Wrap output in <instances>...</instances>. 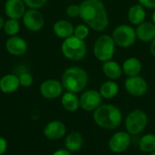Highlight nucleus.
<instances>
[{
    "label": "nucleus",
    "instance_id": "1",
    "mask_svg": "<svg viewBox=\"0 0 155 155\" xmlns=\"http://www.w3.org/2000/svg\"><path fill=\"white\" fill-rule=\"evenodd\" d=\"M79 17L94 32L102 33L109 25V15L102 0H84L80 5Z\"/></svg>",
    "mask_w": 155,
    "mask_h": 155
},
{
    "label": "nucleus",
    "instance_id": "2",
    "mask_svg": "<svg viewBox=\"0 0 155 155\" xmlns=\"http://www.w3.org/2000/svg\"><path fill=\"white\" fill-rule=\"evenodd\" d=\"M93 119L96 125L105 130H114L123 122V114L119 107L111 104H102L93 112Z\"/></svg>",
    "mask_w": 155,
    "mask_h": 155
},
{
    "label": "nucleus",
    "instance_id": "3",
    "mask_svg": "<svg viewBox=\"0 0 155 155\" xmlns=\"http://www.w3.org/2000/svg\"><path fill=\"white\" fill-rule=\"evenodd\" d=\"M89 82V75L86 70L79 66H71L64 70L61 83L67 92L81 93L84 91Z\"/></svg>",
    "mask_w": 155,
    "mask_h": 155
},
{
    "label": "nucleus",
    "instance_id": "4",
    "mask_svg": "<svg viewBox=\"0 0 155 155\" xmlns=\"http://www.w3.org/2000/svg\"><path fill=\"white\" fill-rule=\"evenodd\" d=\"M63 55L70 61H81L87 54V46L84 40L72 35L64 39L61 45Z\"/></svg>",
    "mask_w": 155,
    "mask_h": 155
},
{
    "label": "nucleus",
    "instance_id": "5",
    "mask_svg": "<svg viewBox=\"0 0 155 155\" xmlns=\"http://www.w3.org/2000/svg\"><path fill=\"white\" fill-rule=\"evenodd\" d=\"M115 48L116 45L112 35L103 34L95 39L93 46V54L98 61L104 63L113 59L115 54Z\"/></svg>",
    "mask_w": 155,
    "mask_h": 155
},
{
    "label": "nucleus",
    "instance_id": "6",
    "mask_svg": "<svg viewBox=\"0 0 155 155\" xmlns=\"http://www.w3.org/2000/svg\"><path fill=\"white\" fill-rule=\"evenodd\" d=\"M149 122L148 114L142 109H135L131 111L125 120V131L131 135L141 134L147 127Z\"/></svg>",
    "mask_w": 155,
    "mask_h": 155
},
{
    "label": "nucleus",
    "instance_id": "7",
    "mask_svg": "<svg viewBox=\"0 0 155 155\" xmlns=\"http://www.w3.org/2000/svg\"><path fill=\"white\" fill-rule=\"evenodd\" d=\"M111 35L116 46L121 48H129L133 46L137 40L135 28L132 25L127 24H122L114 27Z\"/></svg>",
    "mask_w": 155,
    "mask_h": 155
},
{
    "label": "nucleus",
    "instance_id": "8",
    "mask_svg": "<svg viewBox=\"0 0 155 155\" xmlns=\"http://www.w3.org/2000/svg\"><path fill=\"white\" fill-rule=\"evenodd\" d=\"M132 143V135L126 131L114 133L108 141V147L114 153H123L128 150Z\"/></svg>",
    "mask_w": 155,
    "mask_h": 155
},
{
    "label": "nucleus",
    "instance_id": "9",
    "mask_svg": "<svg viewBox=\"0 0 155 155\" xmlns=\"http://www.w3.org/2000/svg\"><path fill=\"white\" fill-rule=\"evenodd\" d=\"M124 88L130 95L134 97H141L148 92L149 84L145 78L139 74L127 77L124 81Z\"/></svg>",
    "mask_w": 155,
    "mask_h": 155
},
{
    "label": "nucleus",
    "instance_id": "10",
    "mask_svg": "<svg viewBox=\"0 0 155 155\" xmlns=\"http://www.w3.org/2000/svg\"><path fill=\"white\" fill-rule=\"evenodd\" d=\"M80 108L85 112H94L103 104V97L98 90L89 89L84 91L79 97Z\"/></svg>",
    "mask_w": 155,
    "mask_h": 155
},
{
    "label": "nucleus",
    "instance_id": "11",
    "mask_svg": "<svg viewBox=\"0 0 155 155\" xmlns=\"http://www.w3.org/2000/svg\"><path fill=\"white\" fill-rule=\"evenodd\" d=\"M24 25L31 32L41 31L45 25V18L39 9L28 8L22 17Z\"/></svg>",
    "mask_w": 155,
    "mask_h": 155
},
{
    "label": "nucleus",
    "instance_id": "12",
    "mask_svg": "<svg viewBox=\"0 0 155 155\" xmlns=\"http://www.w3.org/2000/svg\"><path fill=\"white\" fill-rule=\"evenodd\" d=\"M64 90L61 81L56 79H46L39 86L40 94L47 100H54L62 96Z\"/></svg>",
    "mask_w": 155,
    "mask_h": 155
},
{
    "label": "nucleus",
    "instance_id": "13",
    "mask_svg": "<svg viewBox=\"0 0 155 155\" xmlns=\"http://www.w3.org/2000/svg\"><path fill=\"white\" fill-rule=\"evenodd\" d=\"M43 133L48 140L57 141L66 134V126L59 120H53L45 124Z\"/></svg>",
    "mask_w": 155,
    "mask_h": 155
},
{
    "label": "nucleus",
    "instance_id": "14",
    "mask_svg": "<svg viewBox=\"0 0 155 155\" xmlns=\"http://www.w3.org/2000/svg\"><path fill=\"white\" fill-rule=\"evenodd\" d=\"M4 8L8 18L16 20L21 19L26 11V5L23 0H6Z\"/></svg>",
    "mask_w": 155,
    "mask_h": 155
},
{
    "label": "nucleus",
    "instance_id": "15",
    "mask_svg": "<svg viewBox=\"0 0 155 155\" xmlns=\"http://www.w3.org/2000/svg\"><path fill=\"white\" fill-rule=\"evenodd\" d=\"M27 47L28 46L26 41L18 35L10 36L5 42L6 51L14 56H20L25 54L27 51Z\"/></svg>",
    "mask_w": 155,
    "mask_h": 155
},
{
    "label": "nucleus",
    "instance_id": "16",
    "mask_svg": "<svg viewBox=\"0 0 155 155\" xmlns=\"http://www.w3.org/2000/svg\"><path fill=\"white\" fill-rule=\"evenodd\" d=\"M137 39L143 43H151L155 38V25L151 21H144L135 27Z\"/></svg>",
    "mask_w": 155,
    "mask_h": 155
},
{
    "label": "nucleus",
    "instance_id": "17",
    "mask_svg": "<svg viewBox=\"0 0 155 155\" xmlns=\"http://www.w3.org/2000/svg\"><path fill=\"white\" fill-rule=\"evenodd\" d=\"M147 12L146 8L143 7L142 5L135 4L129 7L127 12V19L130 25L133 26H137L143 22L146 21Z\"/></svg>",
    "mask_w": 155,
    "mask_h": 155
},
{
    "label": "nucleus",
    "instance_id": "18",
    "mask_svg": "<svg viewBox=\"0 0 155 155\" xmlns=\"http://www.w3.org/2000/svg\"><path fill=\"white\" fill-rule=\"evenodd\" d=\"M102 71L108 80L116 81L119 78H121L124 74L122 64H120L117 61H114L113 59L103 63Z\"/></svg>",
    "mask_w": 155,
    "mask_h": 155
},
{
    "label": "nucleus",
    "instance_id": "19",
    "mask_svg": "<svg viewBox=\"0 0 155 155\" xmlns=\"http://www.w3.org/2000/svg\"><path fill=\"white\" fill-rule=\"evenodd\" d=\"M53 31H54V34L58 38H61V39L64 40V39L74 35V26L68 20L60 19V20H57L54 24Z\"/></svg>",
    "mask_w": 155,
    "mask_h": 155
},
{
    "label": "nucleus",
    "instance_id": "20",
    "mask_svg": "<svg viewBox=\"0 0 155 155\" xmlns=\"http://www.w3.org/2000/svg\"><path fill=\"white\" fill-rule=\"evenodd\" d=\"M20 87L18 75L7 74L0 78V90L4 94H13Z\"/></svg>",
    "mask_w": 155,
    "mask_h": 155
},
{
    "label": "nucleus",
    "instance_id": "21",
    "mask_svg": "<svg viewBox=\"0 0 155 155\" xmlns=\"http://www.w3.org/2000/svg\"><path fill=\"white\" fill-rule=\"evenodd\" d=\"M123 72L127 76H136L139 75L143 70V64L137 57L132 56L124 61L122 64Z\"/></svg>",
    "mask_w": 155,
    "mask_h": 155
},
{
    "label": "nucleus",
    "instance_id": "22",
    "mask_svg": "<svg viewBox=\"0 0 155 155\" xmlns=\"http://www.w3.org/2000/svg\"><path fill=\"white\" fill-rule=\"evenodd\" d=\"M61 104L67 112H75L80 108V99L77 94L65 91L61 96Z\"/></svg>",
    "mask_w": 155,
    "mask_h": 155
},
{
    "label": "nucleus",
    "instance_id": "23",
    "mask_svg": "<svg viewBox=\"0 0 155 155\" xmlns=\"http://www.w3.org/2000/svg\"><path fill=\"white\" fill-rule=\"evenodd\" d=\"M84 145V137L79 132H72L66 135L64 140L65 149L71 153H75L81 150Z\"/></svg>",
    "mask_w": 155,
    "mask_h": 155
},
{
    "label": "nucleus",
    "instance_id": "24",
    "mask_svg": "<svg viewBox=\"0 0 155 155\" xmlns=\"http://www.w3.org/2000/svg\"><path fill=\"white\" fill-rule=\"evenodd\" d=\"M99 93L102 95L103 99L105 100H110L117 96L120 91V86L117 84L116 81L114 80H107L104 81L100 88H99Z\"/></svg>",
    "mask_w": 155,
    "mask_h": 155
},
{
    "label": "nucleus",
    "instance_id": "25",
    "mask_svg": "<svg viewBox=\"0 0 155 155\" xmlns=\"http://www.w3.org/2000/svg\"><path fill=\"white\" fill-rule=\"evenodd\" d=\"M139 149L144 153H151L155 151V134H146L139 141Z\"/></svg>",
    "mask_w": 155,
    "mask_h": 155
},
{
    "label": "nucleus",
    "instance_id": "26",
    "mask_svg": "<svg viewBox=\"0 0 155 155\" xmlns=\"http://www.w3.org/2000/svg\"><path fill=\"white\" fill-rule=\"evenodd\" d=\"M3 30L9 36L17 35L18 32L20 31V23L16 19L8 18L7 20H5Z\"/></svg>",
    "mask_w": 155,
    "mask_h": 155
},
{
    "label": "nucleus",
    "instance_id": "27",
    "mask_svg": "<svg viewBox=\"0 0 155 155\" xmlns=\"http://www.w3.org/2000/svg\"><path fill=\"white\" fill-rule=\"evenodd\" d=\"M90 27L85 24H79L74 27V35L76 36L79 39L82 40H85L90 34Z\"/></svg>",
    "mask_w": 155,
    "mask_h": 155
},
{
    "label": "nucleus",
    "instance_id": "28",
    "mask_svg": "<svg viewBox=\"0 0 155 155\" xmlns=\"http://www.w3.org/2000/svg\"><path fill=\"white\" fill-rule=\"evenodd\" d=\"M19 78V83H20V86L25 87V88H28L30 87L33 83H34V78L33 75L28 73V72H23L18 75Z\"/></svg>",
    "mask_w": 155,
    "mask_h": 155
},
{
    "label": "nucleus",
    "instance_id": "29",
    "mask_svg": "<svg viewBox=\"0 0 155 155\" xmlns=\"http://www.w3.org/2000/svg\"><path fill=\"white\" fill-rule=\"evenodd\" d=\"M65 13H66L67 16H69L71 18L79 17V15H80V5H76V4H72L66 7Z\"/></svg>",
    "mask_w": 155,
    "mask_h": 155
},
{
    "label": "nucleus",
    "instance_id": "30",
    "mask_svg": "<svg viewBox=\"0 0 155 155\" xmlns=\"http://www.w3.org/2000/svg\"><path fill=\"white\" fill-rule=\"evenodd\" d=\"M25 4V5L29 8H34V9H40L43 7L47 0H23Z\"/></svg>",
    "mask_w": 155,
    "mask_h": 155
},
{
    "label": "nucleus",
    "instance_id": "31",
    "mask_svg": "<svg viewBox=\"0 0 155 155\" xmlns=\"http://www.w3.org/2000/svg\"><path fill=\"white\" fill-rule=\"evenodd\" d=\"M140 5H142L146 9H155V0H137Z\"/></svg>",
    "mask_w": 155,
    "mask_h": 155
},
{
    "label": "nucleus",
    "instance_id": "32",
    "mask_svg": "<svg viewBox=\"0 0 155 155\" xmlns=\"http://www.w3.org/2000/svg\"><path fill=\"white\" fill-rule=\"evenodd\" d=\"M7 150V141L4 137L0 136V155L5 154Z\"/></svg>",
    "mask_w": 155,
    "mask_h": 155
},
{
    "label": "nucleus",
    "instance_id": "33",
    "mask_svg": "<svg viewBox=\"0 0 155 155\" xmlns=\"http://www.w3.org/2000/svg\"><path fill=\"white\" fill-rule=\"evenodd\" d=\"M52 155H72V153L66 149H59V150L54 151Z\"/></svg>",
    "mask_w": 155,
    "mask_h": 155
},
{
    "label": "nucleus",
    "instance_id": "34",
    "mask_svg": "<svg viewBox=\"0 0 155 155\" xmlns=\"http://www.w3.org/2000/svg\"><path fill=\"white\" fill-rule=\"evenodd\" d=\"M150 53L155 58V38L150 43Z\"/></svg>",
    "mask_w": 155,
    "mask_h": 155
},
{
    "label": "nucleus",
    "instance_id": "35",
    "mask_svg": "<svg viewBox=\"0 0 155 155\" xmlns=\"http://www.w3.org/2000/svg\"><path fill=\"white\" fill-rule=\"evenodd\" d=\"M5 20L2 17V16H0V30H2V29H4V25H5Z\"/></svg>",
    "mask_w": 155,
    "mask_h": 155
},
{
    "label": "nucleus",
    "instance_id": "36",
    "mask_svg": "<svg viewBox=\"0 0 155 155\" xmlns=\"http://www.w3.org/2000/svg\"><path fill=\"white\" fill-rule=\"evenodd\" d=\"M152 22L155 25V9L153 10V14H152Z\"/></svg>",
    "mask_w": 155,
    "mask_h": 155
},
{
    "label": "nucleus",
    "instance_id": "37",
    "mask_svg": "<svg viewBox=\"0 0 155 155\" xmlns=\"http://www.w3.org/2000/svg\"><path fill=\"white\" fill-rule=\"evenodd\" d=\"M150 155H155V151L154 152H153V153H150Z\"/></svg>",
    "mask_w": 155,
    "mask_h": 155
}]
</instances>
